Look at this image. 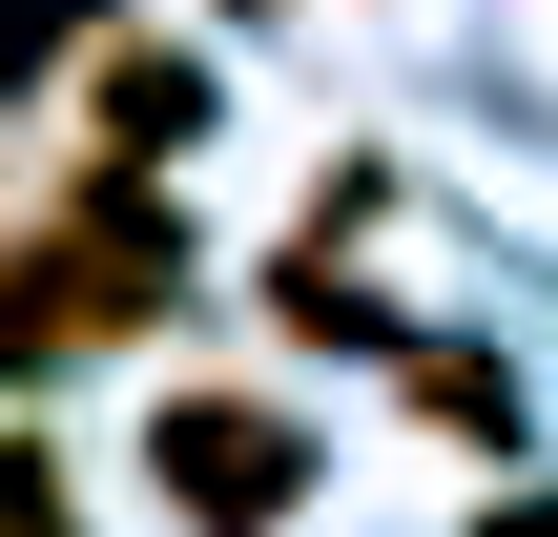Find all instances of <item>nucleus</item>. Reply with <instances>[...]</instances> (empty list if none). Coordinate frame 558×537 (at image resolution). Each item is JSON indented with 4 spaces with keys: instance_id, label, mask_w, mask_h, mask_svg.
<instances>
[{
    "instance_id": "f257e3e1",
    "label": "nucleus",
    "mask_w": 558,
    "mask_h": 537,
    "mask_svg": "<svg viewBox=\"0 0 558 537\" xmlns=\"http://www.w3.org/2000/svg\"><path fill=\"white\" fill-rule=\"evenodd\" d=\"M145 290H186V228H166L124 166H62V186H41V290H21V352L62 373V352H83V331H124Z\"/></svg>"
},
{
    "instance_id": "f03ea898",
    "label": "nucleus",
    "mask_w": 558,
    "mask_h": 537,
    "mask_svg": "<svg viewBox=\"0 0 558 537\" xmlns=\"http://www.w3.org/2000/svg\"><path fill=\"white\" fill-rule=\"evenodd\" d=\"M145 497L207 517V537H269L290 497H311V435L248 414V393H186V414H145Z\"/></svg>"
},
{
    "instance_id": "7ed1b4c3",
    "label": "nucleus",
    "mask_w": 558,
    "mask_h": 537,
    "mask_svg": "<svg viewBox=\"0 0 558 537\" xmlns=\"http://www.w3.org/2000/svg\"><path fill=\"white\" fill-rule=\"evenodd\" d=\"M186 124H207V62H166V41L104 62V145H186Z\"/></svg>"
},
{
    "instance_id": "20e7f679",
    "label": "nucleus",
    "mask_w": 558,
    "mask_h": 537,
    "mask_svg": "<svg viewBox=\"0 0 558 537\" xmlns=\"http://www.w3.org/2000/svg\"><path fill=\"white\" fill-rule=\"evenodd\" d=\"M414 414L456 455H518V373H476V352H414Z\"/></svg>"
},
{
    "instance_id": "39448f33",
    "label": "nucleus",
    "mask_w": 558,
    "mask_h": 537,
    "mask_svg": "<svg viewBox=\"0 0 558 537\" xmlns=\"http://www.w3.org/2000/svg\"><path fill=\"white\" fill-rule=\"evenodd\" d=\"M518 537H558V517H518Z\"/></svg>"
}]
</instances>
